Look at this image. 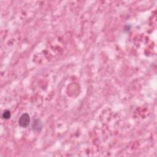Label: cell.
<instances>
[{"label":"cell","instance_id":"obj_1","mask_svg":"<svg viewBox=\"0 0 157 157\" xmlns=\"http://www.w3.org/2000/svg\"><path fill=\"white\" fill-rule=\"evenodd\" d=\"M30 122V117L28 113H25L21 115L19 120V125L22 128H26L29 125Z\"/></svg>","mask_w":157,"mask_h":157},{"label":"cell","instance_id":"obj_2","mask_svg":"<svg viewBox=\"0 0 157 157\" xmlns=\"http://www.w3.org/2000/svg\"><path fill=\"white\" fill-rule=\"evenodd\" d=\"M42 128V124L41 120L37 119L34 120V122L32 125V129L34 131H40Z\"/></svg>","mask_w":157,"mask_h":157},{"label":"cell","instance_id":"obj_3","mask_svg":"<svg viewBox=\"0 0 157 157\" xmlns=\"http://www.w3.org/2000/svg\"><path fill=\"white\" fill-rule=\"evenodd\" d=\"M3 118L4 119H9L11 117V112L9 111L6 110L3 112Z\"/></svg>","mask_w":157,"mask_h":157}]
</instances>
